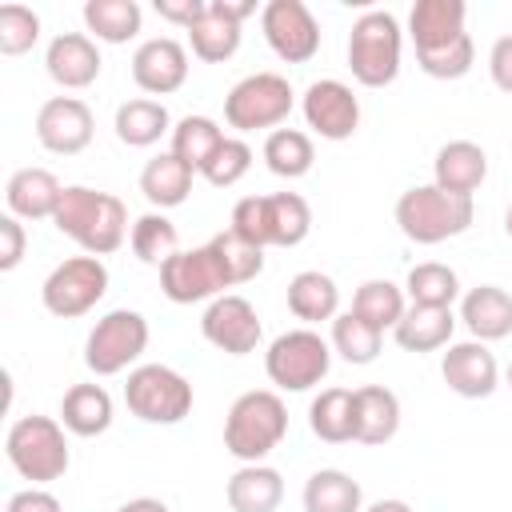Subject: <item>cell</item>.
Masks as SVG:
<instances>
[{
  "label": "cell",
  "mask_w": 512,
  "mask_h": 512,
  "mask_svg": "<svg viewBox=\"0 0 512 512\" xmlns=\"http://www.w3.org/2000/svg\"><path fill=\"white\" fill-rule=\"evenodd\" d=\"M56 228L64 236H72L88 256H108L124 244L128 232V212L112 192H96L84 184L64 188L60 204H56Z\"/></svg>",
  "instance_id": "6da1fadb"
},
{
  "label": "cell",
  "mask_w": 512,
  "mask_h": 512,
  "mask_svg": "<svg viewBox=\"0 0 512 512\" xmlns=\"http://www.w3.org/2000/svg\"><path fill=\"white\" fill-rule=\"evenodd\" d=\"M312 212L308 200L296 192H276V196H244L232 208V232L244 236L256 248H292L308 236Z\"/></svg>",
  "instance_id": "7a4b0ae2"
},
{
  "label": "cell",
  "mask_w": 512,
  "mask_h": 512,
  "mask_svg": "<svg viewBox=\"0 0 512 512\" xmlns=\"http://www.w3.org/2000/svg\"><path fill=\"white\" fill-rule=\"evenodd\" d=\"M288 432V408L276 392H244L236 396V404L228 408L224 420V448L244 460V464H260Z\"/></svg>",
  "instance_id": "3957f363"
},
{
  "label": "cell",
  "mask_w": 512,
  "mask_h": 512,
  "mask_svg": "<svg viewBox=\"0 0 512 512\" xmlns=\"http://www.w3.org/2000/svg\"><path fill=\"white\" fill-rule=\"evenodd\" d=\"M472 216H476L472 196H452L436 184L408 188L396 200V224L416 244H440L448 236H460V232H468Z\"/></svg>",
  "instance_id": "277c9868"
},
{
  "label": "cell",
  "mask_w": 512,
  "mask_h": 512,
  "mask_svg": "<svg viewBox=\"0 0 512 512\" xmlns=\"http://www.w3.org/2000/svg\"><path fill=\"white\" fill-rule=\"evenodd\" d=\"M4 452L8 464L32 484H48L68 472V440L52 416H20L4 436Z\"/></svg>",
  "instance_id": "5b68a950"
},
{
  "label": "cell",
  "mask_w": 512,
  "mask_h": 512,
  "mask_svg": "<svg viewBox=\"0 0 512 512\" xmlns=\"http://www.w3.org/2000/svg\"><path fill=\"white\" fill-rule=\"evenodd\" d=\"M348 68L364 88H384L400 72V24L392 12H364L348 36Z\"/></svg>",
  "instance_id": "8992f818"
},
{
  "label": "cell",
  "mask_w": 512,
  "mask_h": 512,
  "mask_svg": "<svg viewBox=\"0 0 512 512\" xmlns=\"http://www.w3.org/2000/svg\"><path fill=\"white\" fill-rule=\"evenodd\" d=\"M124 404L148 424H176L192 408V384L168 364H140L128 372Z\"/></svg>",
  "instance_id": "52a82bcc"
},
{
  "label": "cell",
  "mask_w": 512,
  "mask_h": 512,
  "mask_svg": "<svg viewBox=\"0 0 512 512\" xmlns=\"http://www.w3.org/2000/svg\"><path fill=\"white\" fill-rule=\"evenodd\" d=\"M328 364H332V348L312 328H292V332L276 336L264 352L268 380L288 392H308L312 384H320L328 376Z\"/></svg>",
  "instance_id": "ba28073f"
},
{
  "label": "cell",
  "mask_w": 512,
  "mask_h": 512,
  "mask_svg": "<svg viewBox=\"0 0 512 512\" xmlns=\"http://www.w3.org/2000/svg\"><path fill=\"white\" fill-rule=\"evenodd\" d=\"M148 348V320L132 308H116L104 320H96V328L88 332L84 344V364L96 376H116L124 372L140 352Z\"/></svg>",
  "instance_id": "9c48e42d"
},
{
  "label": "cell",
  "mask_w": 512,
  "mask_h": 512,
  "mask_svg": "<svg viewBox=\"0 0 512 512\" xmlns=\"http://www.w3.org/2000/svg\"><path fill=\"white\" fill-rule=\"evenodd\" d=\"M108 292V268L100 256H68L64 264H56L40 288L44 308L52 316H84L88 308H96V300Z\"/></svg>",
  "instance_id": "30bf717a"
},
{
  "label": "cell",
  "mask_w": 512,
  "mask_h": 512,
  "mask_svg": "<svg viewBox=\"0 0 512 512\" xmlns=\"http://www.w3.org/2000/svg\"><path fill=\"white\" fill-rule=\"evenodd\" d=\"M292 112V84L276 72H256L244 76L228 96H224V116L240 132L272 128Z\"/></svg>",
  "instance_id": "8fae6325"
},
{
  "label": "cell",
  "mask_w": 512,
  "mask_h": 512,
  "mask_svg": "<svg viewBox=\"0 0 512 512\" xmlns=\"http://www.w3.org/2000/svg\"><path fill=\"white\" fill-rule=\"evenodd\" d=\"M260 28L268 48L288 64H304L320 48V24L300 0H268L260 12Z\"/></svg>",
  "instance_id": "7c38bea8"
},
{
  "label": "cell",
  "mask_w": 512,
  "mask_h": 512,
  "mask_svg": "<svg viewBox=\"0 0 512 512\" xmlns=\"http://www.w3.org/2000/svg\"><path fill=\"white\" fill-rule=\"evenodd\" d=\"M160 288L172 304H196V300H208L228 284L224 268H220V256L212 252V244L204 248H188V252H176L164 268H160Z\"/></svg>",
  "instance_id": "4fadbf2b"
},
{
  "label": "cell",
  "mask_w": 512,
  "mask_h": 512,
  "mask_svg": "<svg viewBox=\"0 0 512 512\" xmlns=\"http://www.w3.org/2000/svg\"><path fill=\"white\" fill-rule=\"evenodd\" d=\"M200 332L228 356H248L260 344V316L244 296H216L200 316Z\"/></svg>",
  "instance_id": "5bb4252c"
},
{
  "label": "cell",
  "mask_w": 512,
  "mask_h": 512,
  "mask_svg": "<svg viewBox=\"0 0 512 512\" xmlns=\"http://www.w3.org/2000/svg\"><path fill=\"white\" fill-rule=\"evenodd\" d=\"M256 4L252 0H208L204 4V16L188 28L192 36V52L208 64H220L228 60L236 48H240V24L244 16H252Z\"/></svg>",
  "instance_id": "9a60e30c"
},
{
  "label": "cell",
  "mask_w": 512,
  "mask_h": 512,
  "mask_svg": "<svg viewBox=\"0 0 512 512\" xmlns=\"http://www.w3.org/2000/svg\"><path fill=\"white\" fill-rule=\"evenodd\" d=\"M92 112H88V104L84 100H76V96H52V100H44L40 104V112H36V136H40V144L48 148V152H56V156H76V152H84L88 148V140H92Z\"/></svg>",
  "instance_id": "2e32d148"
},
{
  "label": "cell",
  "mask_w": 512,
  "mask_h": 512,
  "mask_svg": "<svg viewBox=\"0 0 512 512\" xmlns=\"http://www.w3.org/2000/svg\"><path fill=\"white\" fill-rule=\"evenodd\" d=\"M304 120L324 140H348L360 124V100L340 80H316L304 92Z\"/></svg>",
  "instance_id": "e0dca14e"
},
{
  "label": "cell",
  "mask_w": 512,
  "mask_h": 512,
  "mask_svg": "<svg viewBox=\"0 0 512 512\" xmlns=\"http://www.w3.org/2000/svg\"><path fill=\"white\" fill-rule=\"evenodd\" d=\"M132 80L152 92V96H168L176 92L184 80H188V52L180 40L172 36H156V40H144L132 56Z\"/></svg>",
  "instance_id": "ac0fdd59"
},
{
  "label": "cell",
  "mask_w": 512,
  "mask_h": 512,
  "mask_svg": "<svg viewBox=\"0 0 512 512\" xmlns=\"http://www.w3.org/2000/svg\"><path fill=\"white\" fill-rule=\"evenodd\" d=\"M444 384L456 392V396H468V400H480V396H492L496 380H500V368H496V356L480 344V340H464V344H452L444 352Z\"/></svg>",
  "instance_id": "d6986e66"
},
{
  "label": "cell",
  "mask_w": 512,
  "mask_h": 512,
  "mask_svg": "<svg viewBox=\"0 0 512 512\" xmlns=\"http://www.w3.org/2000/svg\"><path fill=\"white\" fill-rule=\"evenodd\" d=\"M44 64L60 88H88L100 76V52L84 32H60L48 44Z\"/></svg>",
  "instance_id": "ffe728a7"
},
{
  "label": "cell",
  "mask_w": 512,
  "mask_h": 512,
  "mask_svg": "<svg viewBox=\"0 0 512 512\" xmlns=\"http://www.w3.org/2000/svg\"><path fill=\"white\" fill-rule=\"evenodd\" d=\"M464 0H416L408 28L416 40V52H436L448 48L452 40L464 36Z\"/></svg>",
  "instance_id": "44dd1931"
},
{
  "label": "cell",
  "mask_w": 512,
  "mask_h": 512,
  "mask_svg": "<svg viewBox=\"0 0 512 512\" xmlns=\"http://www.w3.org/2000/svg\"><path fill=\"white\" fill-rule=\"evenodd\" d=\"M432 172H436V188H444L452 196H472L488 176V156L472 140H448L436 152Z\"/></svg>",
  "instance_id": "7402d4cb"
},
{
  "label": "cell",
  "mask_w": 512,
  "mask_h": 512,
  "mask_svg": "<svg viewBox=\"0 0 512 512\" xmlns=\"http://www.w3.org/2000/svg\"><path fill=\"white\" fill-rule=\"evenodd\" d=\"M60 196H64V188L48 168H20V172H12L8 188H4L8 216H24V220L56 216Z\"/></svg>",
  "instance_id": "603a6c76"
},
{
  "label": "cell",
  "mask_w": 512,
  "mask_h": 512,
  "mask_svg": "<svg viewBox=\"0 0 512 512\" xmlns=\"http://www.w3.org/2000/svg\"><path fill=\"white\" fill-rule=\"evenodd\" d=\"M460 320L468 324V332L484 344V340H504L512 332V296L496 284H480L460 300Z\"/></svg>",
  "instance_id": "cb8c5ba5"
},
{
  "label": "cell",
  "mask_w": 512,
  "mask_h": 512,
  "mask_svg": "<svg viewBox=\"0 0 512 512\" xmlns=\"http://www.w3.org/2000/svg\"><path fill=\"white\" fill-rule=\"evenodd\" d=\"M400 428V400L392 388L368 384L356 388V440L360 444H384Z\"/></svg>",
  "instance_id": "d4e9b609"
},
{
  "label": "cell",
  "mask_w": 512,
  "mask_h": 512,
  "mask_svg": "<svg viewBox=\"0 0 512 512\" xmlns=\"http://www.w3.org/2000/svg\"><path fill=\"white\" fill-rule=\"evenodd\" d=\"M284 500V480L268 464H244L228 480V508L232 512H276Z\"/></svg>",
  "instance_id": "484cf974"
},
{
  "label": "cell",
  "mask_w": 512,
  "mask_h": 512,
  "mask_svg": "<svg viewBox=\"0 0 512 512\" xmlns=\"http://www.w3.org/2000/svg\"><path fill=\"white\" fill-rule=\"evenodd\" d=\"M140 192H144V200L156 204V208H176V204H184L188 192H192V168H188L180 156L160 152V156H152V160L144 164V172H140Z\"/></svg>",
  "instance_id": "4316f807"
},
{
  "label": "cell",
  "mask_w": 512,
  "mask_h": 512,
  "mask_svg": "<svg viewBox=\"0 0 512 512\" xmlns=\"http://www.w3.org/2000/svg\"><path fill=\"white\" fill-rule=\"evenodd\" d=\"M452 308H424V304H412L404 308L400 324L392 328L396 332V344L404 352H432V348H444L452 340Z\"/></svg>",
  "instance_id": "83f0119b"
},
{
  "label": "cell",
  "mask_w": 512,
  "mask_h": 512,
  "mask_svg": "<svg viewBox=\"0 0 512 512\" xmlns=\"http://www.w3.org/2000/svg\"><path fill=\"white\" fill-rule=\"evenodd\" d=\"M64 428L76 436H100L112 424V396L100 384H72L60 404Z\"/></svg>",
  "instance_id": "f1b7e54d"
},
{
  "label": "cell",
  "mask_w": 512,
  "mask_h": 512,
  "mask_svg": "<svg viewBox=\"0 0 512 512\" xmlns=\"http://www.w3.org/2000/svg\"><path fill=\"white\" fill-rule=\"evenodd\" d=\"M308 424L328 444L356 440V392H348V388H324L312 400V408H308Z\"/></svg>",
  "instance_id": "f546056e"
},
{
  "label": "cell",
  "mask_w": 512,
  "mask_h": 512,
  "mask_svg": "<svg viewBox=\"0 0 512 512\" xmlns=\"http://www.w3.org/2000/svg\"><path fill=\"white\" fill-rule=\"evenodd\" d=\"M336 304H340V288L332 276L324 272H296L288 280V308L296 320H332L336 316Z\"/></svg>",
  "instance_id": "4dcf8cb0"
},
{
  "label": "cell",
  "mask_w": 512,
  "mask_h": 512,
  "mask_svg": "<svg viewBox=\"0 0 512 512\" xmlns=\"http://www.w3.org/2000/svg\"><path fill=\"white\" fill-rule=\"evenodd\" d=\"M304 512H360V484L340 468H320L304 484Z\"/></svg>",
  "instance_id": "1f68e13d"
},
{
  "label": "cell",
  "mask_w": 512,
  "mask_h": 512,
  "mask_svg": "<svg viewBox=\"0 0 512 512\" xmlns=\"http://www.w3.org/2000/svg\"><path fill=\"white\" fill-rule=\"evenodd\" d=\"M168 132V108L160 100H128L116 108V136L128 148H148Z\"/></svg>",
  "instance_id": "d6a6232c"
},
{
  "label": "cell",
  "mask_w": 512,
  "mask_h": 512,
  "mask_svg": "<svg viewBox=\"0 0 512 512\" xmlns=\"http://www.w3.org/2000/svg\"><path fill=\"white\" fill-rule=\"evenodd\" d=\"M84 24H88V32H96V40L124 44L140 32V4L136 0H88Z\"/></svg>",
  "instance_id": "836d02e7"
},
{
  "label": "cell",
  "mask_w": 512,
  "mask_h": 512,
  "mask_svg": "<svg viewBox=\"0 0 512 512\" xmlns=\"http://www.w3.org/2000/svg\"><path fill=\"white\" fill-rule=\"evenodd\" d=\"M224 140H228V136L220 132L216 120H208V116H184V120L172 128V156H180L192 172H200Z\"/></svg>",
  "instance_id": "e575fe53"
},
{
  "label": "cell",
  "mask_w": 512,
  "mask_h": 512,
  "mask_svg": "<svg viewBox=\"0 0 512 512\" xmlns=\"http://www.w3.org/2000/svg\"><path fill=\"white\" fill-rule=\"evenodd\" d=\"M352 312L360 320H368L372 328H396L404 316V292L392 280H364L352 296Z\"/></svg>",
  "instance_id": "d590c367"
},
{
  "label": "cell",
  "mask_w": 512,
  "mask_h": 512,
  "mask_svg": "<svg viewBox=\"0 0 512 512\" xmlns=\"http://www.w3.org/2000/svg\"><path fill=\"white\" fill-rule=\"evenodd\" d=\"M264 160H268V168H272L276 176L296 180V176H304V172L312 168L316 152H312V140H308L304 132H296V128H276V132H268V140H264Z\"/></svg>",
  "instance_id": "8d00e7d4"
},
{
  "label": "cell",
  "mask_w": 512,
  "mask_h": 512,
  "mask_svg": "<svg viewBox=\"0 0 512 512\" xmlns=\"http://www.w3.org/2000/svg\"><path fill=\"white\" fill-rule=\"evenodd\" d=\"M132 252L144 260V264H156L164 268L176 252H180V236H176V224L160 212H148L132 224Z\"/></svg>",
  "instance_id": "74e56055"
},
{
  "label": "cell",
  "mask_w": 512,
  "mask_h": 512,
  "mask_svg": "<svg viewBox=\"0 0 512 512\" xmlns=\"http://www.w3.org/2000/svg\"><path fill=\"white\" fill-rule=\"evenodd\" d=\"M408 296H412V304H424V308H452V300L460 296V280H456V272L448 268V264H436V260H428V264H416L412 272H408Z\"/></svg>",
  "instance_id": "f35d334b"
},
{
  "label": "cell",
  "mask_w": 512,
  "mask_h": 512,
  "mask_svg": "<svg viewBox=\"0 0 512 512\" xmlns=\"http://www.w3.org/2000/svg\"><path fill=\"white\" fill-rule=\"evenodd\" d=\"M380 340H384V332L372 328L368 320H360L356 312H344V316L332 320V348L348 364H372L376 352H380Z\"/></svg>",
  "instance_id": "ab89813d"
},
{
  "label": "cell",
  "mask_w": 512,
  "mask_h": 512,
  "mask_svg": "<svg viewBox=\"0 0 512 512\" xmlns=\"http://www.w3.org/2000/svg\"><path fill=\"white\" fill-rule=\"evenodd\" d=\"M208 244H212V252L220 256V268H224L228 284H244V280L260 276V268H264V248L248 244V240H244V236H236L232 228H228V232H220V236H212Z\"/></svg>",
  "instance_id": "60d3db41"
},
{
  "label": "cell",
  "mask_w": 512,
  "mask_h": 512,
  "mask_svg": "<svg viewBox=\"0 0 512 512\" xmlns=\"http://www.w3.org/2000/svg\"><path fill=\"white\" fill-rule=\"evenodd\" d=\"M40 36V16L24 4H0V52L20 56L36 44Z\"/></svg>",
  "instance_id": "b9f144b4"
},
{
  "label": "cell",
  "mask_w": 512,
  "mask_h": 512,
  "mask_svg": "<svg viewBox=\"0 0 512 512\" xmlns=\"http://www.w3.org/2000/svg\"><path fill=\"white\" fill-rule=\"evenodd\" d=\"M248 168H252V148H248L244 140H224V144L212 152V160L200 168V176H204L212 188H228V184H236Z\"/></svg>",
  "instance_id": "7bdbcfd3"
},
{
  "label": "cell",
  "mask_w": 512,
  "mask_h": 512,
  "mask_svg": "<svg viewBox=\"0 0 512 512\" xmlns=\"http://www.w3.org/2000/svg\"><path fill=\"white\" fill-rule=\"evenodd\" d=\"M420 68L436 80H460L468 68H472V36L464 32L460 40H452L448 48H436V52H416Z\"/></svg>",
  "instance_id": "ee69618b"
},
{
  "label": "cell",
  "mask_w": 512,
  "mask_h": 512,
  "mask_svg": "<svg viewBox=\"0 0 512 512\" xmlns=\"http://www.w3.org/2000/svg\"><path fill=\"white\" fill-rule=\"evenodd\" d=\"M24 260V228L16 216H0V272H12Z\"/></svg>",
  "instance_id": "f6af8a7d"
},
{
  "label": "cell",
  "mask_w": 512,
  "mask_h": 512,
  "mask_svg": "<svg viewBox=\"0 0 512 512\" xmlns=\"http://www.w3.org/2000/svg\"><path fill=\"white\" fill-rule=\"evenodd\" d=\"M488 72H492V84L512 96V32L492 44V52H488Z\"/></svg>",
  "instance_id": "bcb514c9"
},
{
  "label": "cell",
  "mask_w": 512,
  "mask_h": 512,
  "mask_svg": "<svg viewBox=\"0 0 512 512\" xmlns=\"http://www.w3.org/2000/svg\"><path fill=\"white\" fill-rule=\"evenodd\" d=\"M4 512H64V508H60V500H56L52 492H44V488H24V492H16V496L8 500Z\"/></svg>",
  "instance_id": "7dc6e473"
},
{
  "label": "cell",
  "mask_w": 512,
  "mask_h": 512,
  "mask_svg": "<svg viewBox=\"0 0 512 512\" xmlns=\"http://www.w3.org/2000/svg\"><path fill=\"white\" fill-rule=\"evenodd\" d=\"M204 4H208V0H156V12H160L164 20H172V24L192 28V24L204 16Z\"/></svg>",
  "instance_id": "c3c4849f"
},
{
  "label": "cell",
  "mask_w": 512,
  "mask_h": 512,
  "mask_svg": "<svg viewBox=\"0 0 512 512\" xmlns=\"http://www.w3.org/2000/svg\"><path fill=\"white\" fill-rule=\"evenodd\" d=\"M116 512H168V508H164V500H152V496H136V500L120 504Z\"/></svg>",
  "instance_id": "681fc988"
},
{
  "label": "cell",
  "mask_w": 512,
  "mask_h": 512,
  "mask_svg": "<svg viewBox=\"0 0 512 512\" xmlns=\"http://www.w3.org/2000/svg\"><path fill=\"white\" fill-rule=\"evenodd\" d=\"M368 512H412V508H408L404 500H376Z\"/></svg>",
  "instance_id": "f907efd6"
},
{
  "label": "cell",
  "mask_w": 512,
  "mask_h": 512,
  "mask_svg": "<svg viewBox=\"0 0 512 512\" xmlns=\"http://www.w3.org/2000/svg\"><path fill=\"white\" fill-rule=\"evenodd\" d=\"M504 228H508V236H512V208H508V216H504Z\"/></svg>",
  "instance_id": "816d5d0a"
},
{
  "label": "cell",
  "mask_w": 512,
  "mask_h": 512,
  "mask_svg": "<svg viewBox=\"0 0 512 512\" xmlns=\"http://www.w3.org/2000/svg\"><path fill=\"white\" fill-rule=\"evenodd\" d=\"M508 384H512V364H508Z\"/></svg>",
  "instance_id": "f5cc1de1"
}]
</instances>
